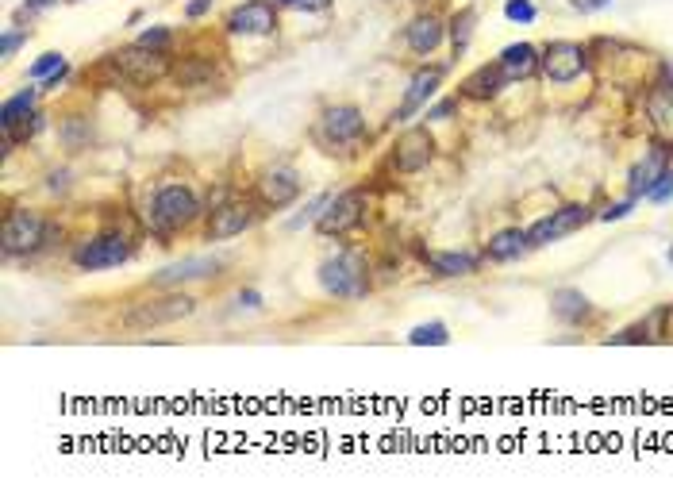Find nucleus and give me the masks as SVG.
<instances>
[{
  "mask_svg": "<svg viewBox=\"0 0 673 500\" xmlns=\"http://www.w3.org/2000/svg\"><path fill=\"white\" fill-rule=\"evenodd\" d=\"M197 216H200V200L189 185H181V181H166V185H158V189H154L147 224L158 239H174L177 231H185V227L193 224Z\"/></svg>",
  "mask_w": 673,
  "mask_h": 500,
  "instance_id": "f257e3e1",
  "label": "nucleus"
},
{
  "mask_svg": "<svg viewBox=\"0 0 673 500\" xmlns=\"http://www.w3.org/2000/svg\"><path fill=\"white\" fill-rule=\"evenodd\" d=\"M316 277H320L327 297L335 300H362L370 293V262L354 247H339L335 254H327Z\"/></svg>",
  "mask_w": 673,
  "mask_h": 500,
  "instance_id": "f03ea898",
  "label": "nucleus"
},
{
  "mask_svg": "<svg viewBox=\"0 0 673 500\" xmlns=\"http://www.w3.org/2000/svg\"><path fill=\"white\" fill-rule=\"evenodd\" d=\"M312 139H316V147H324L327 154H350V150H358L362 139H366V116H362V108H354V104H331V108H324V116H320V124L312 131Z\"/></svg>",
  "mask_w": 673,
  "mask_h": 500,
  "instance_id": "7ed1b4c3",
  "label": "nucleus"
},
{
  "mask_svg": "<svg viewBox=\"0 0 673 500\" xmlns=\"http://www.w3.org/2000/svg\"><path fill=\"white\" fill-rule=\"evenodd\" d=\"M47 235H50V224L43 212H35V208H12V212L4 216V227H0V250H4V258H27V254L47 247Z\"/></svg>",
  "mask_w": 673,
  "mask_h": 500,
  "instance_id": "20e7f679",
  "label": "nucleus"
},
{
  "mask_svg": "<svg viewBox=\"0 0 673 500\" xmlns=\"http://www.w3.org/2000/svg\"><path fill=\"white\" fill-rule=\"evenodd\" d=\"M108 66L127 85L150 89V85H158L162 77L170 74V54L166 50H150L143 43H131V47H120L116 54H108Z\"/></svg>",
  "mask_w": 673,
  "mask_h": 500,
  "instance_id": "39448f33",
  "label": "nucleus"
},
{
  "mask_svg": "<svg viewBox=\"0 0 673 500\" xmlns=\"http://www.w3.org/2000/svg\"><path fill=\"white\" fill-rule=\"evenodd\" d=\"M131 239L120 235V231H104V235H93V239H85V243H77L74 247V266L77 270H85V274H100V270H116V266H124L131 262Z\"/></svg>",
  "mask_w": 673,
  "mask_h": 500,
  "instance_id": "423d86ee",
  "label": "nucleus"
},
{
  "mask_svg": "<svg viewBox=\"0 0 673 500\" xmlns=\"http://www.w3.org/2000/svg\"><path fill=\"white\" fill-rule=\"evenodd\" d=\"M366 189H343V193H335V197L324 204V212H320V220H316V231L324 235V239H343L350 231H358L362 220H366Z\"/></svg>",
  "mask_w": 673,
  "mask_h": 500,
  "instance_id": "0eeeda50",
  "label": "nucleus"
},
{
  "mask_svg": "<svg viewBox=\"0 0 673 500\" xmlns=\"http://www.w3.org/2000/svg\"><path fill=\"white\" fill-rule=\"evenodd\" d=\"M589 47L581 43H570V39H554L547 47L539 50V74L554 81V85H570L581 74H589Z\"/></svg>",
  "mask_w": 673,
  "mask_h": 500,
  "instance_id": "6e6552de",
  "label": "nucleus"
},
{
  "mask_svg": "<svg viewBox=\"0 0 673 500\" xmlns=\"http://www.w3.org/2000/svg\"><path fill=\"white\" fill-rule=\"evenodd\" d=\"M193 308H197V300L193 297H185V293H166V297H158V300L131 304V312H127L124 324L135 327V331H147V327L177 324V320L193 316Z\"/></svg>",
  "mask_w": 673,
  "mask_h": 500,
  "instance_id": "1a4fd4ad",
  "label": "nucleus"
},
{
  "mask_svg": "<svg viewBox=\"0 0 673 500\" xmlns=\"http://www.w3.org/2000/svg\"><path fill=\"white\" fill-rule=\"evenodd\" d=\"M431 158H435V139H431L427 124L404 127L397 135V143H393V150H389V166L397 174H420V170L431 166Z\"/></svg>",
  "mask_w": 673,
  "mask_h": 500,
  "instance_id": "9d476101",
  "label": "nucleus"
},
{
  "mask_svg": "<svg viewBox=\"0 0 673 500\" xmlns=\"http://www.w3.org/2000/svg\"><path fill=\"white\" fill-rule=\"evenodd\" d=\"M589 220H593V208H589V204H562V208H554L550 216H543V220H535V224L527 227V239H531V247H550V243H558V239L581 231Z\"/></svg>",
  "mask_w": 673,
  "mask_h": 500,
  "instance_id": "9b49d317",
  "label": "nucleus"
},
{
  "mask_svg": "<svg viewBox=\"0 0 673 500\" xmlns=\"http://www.w3.org/2000/svg\"><path fill=\"white\" fill-rule=\"evenodd\" d=\"M443 77H447V66H420L416 74L408 77V89H404V100L393 112V124H408L412 116L427 112V104L439 97V89H443Z\"/></svg>",
  "mask_w": 673,
  "mask_h": 500,
  "instance_id": "f8f14e48",
  "label": "nucleus"
},
{
  "mask_svg": "<svg viewBox=\"0 0 673 500\" xmlns=\"http://www.w3.org/2000/svg\"><path fill=\"white\" fill-rule=\"evenodd\" d=\"M258 200H227L220 208H212V216H208V227H204V235H208V243H227V239H239L243 231L254 227L258 220Z\"/></svg>",
  "mask_w": 673,
  "mask_h": 500,
  "instance_id": "ddd939ff",
  "label": "nucleus"
},
{
  "mask_svg": "<svg viewBox=\"0 0 673 500\" xmlns=\"http://www.w3.org/2000/svg\"><path fill=\"white\" fill-rule=\"evenodd\" d=\"M227 35H243V39H262L277 31V4L274 0H247L235 4L224 20Z\"/></svg>",
  "mask_w": 673,
  "mask_h": 500,
  "instance_id": "4468645a",
  "label": "nucleus"
},
{
  "mask_svg": "<svg viewBox=\"0 0 673 500\" xmlns=\"http://www.w3.org/2000/svg\"><path fill=\"white\" fill-rule=\"evenodd\" d=\"M300 197V174L293 166H270L254 177V200L262 208H289Z\"/></svg>",
  "mask_w": 673,
  "mask_h": 500,
  "instance_id": "2eb2a0df",
  "label": "nucleus"
},
{
  "mask_svg": "<svg viewBox=\"0 0 673 500\" xmlns=\"http://www.w3.org/2000/svg\"><path fill=\"white\" fill-rule=\"evenodd\" d=\"M224 270V262L216 254H193V258H181L174 266L158 270L154 274V289H174V285H189V281H204V277H216Z\"/></svg>",
  "mask_w": 673,
  "mask_h": 500,
  "instance_id": "dca6fc26",
  "label": "nucleus"
},
{
  "mask_svg": "<svg viewBox=\"0 0 673 500\" xmlns=\"http://www.w3.org/2000/svg\"><path fill=\"white\" fill-rule=\"evenodd\" d=\"M647 120L650 131L658 135V143L673 147V85L666 77H658L647 89Z\"/></svg>",
  "mask_w": 673,
  "mask_h": 500,
  "instance_id": "f3484780",
  "label": "nucleus"
},
{
  "mask_svg": "<svg viewBox=\"0 0 673 500\" xmlns=\"http://www.w3.org/2000/svg\"><path fill=\"white\" fill-rule=\"evenodd\" d=\"M443 39H447V24L435 12H420V16H412V24L404 27V47L412 54H420V58L435 54L443 47Z\"/></svg>",
  "mask_w": 673,
  "mask_h": 500,
  "instance_id": "a211bd4d",
  "label": "nucleus"
},
{
  "mask_svg": "<svg viewBox=\"0 0 673 500\" xmlns=\"http://www.w3.org/2000/svg\"><path fill=\"white\" fill-rule=\"evenodd\" d=\"M673 316V304H662V308H654L647 320H639V324L624 327V331H616V335H608L604 343H612V347H639V343H658L662 335H670L666 331V320Z\"/></svg>",
  "mask_w": 673,
  "mask_h": 500,
  "instance_id": "6ab92c4d",
  "label": "nucleus"
},
{
  "mask_svg": "<svg viewBox=\"0 0 673 500\" xmlns=\"http://www.w3.org/2000/svg\"><path fill=\"white\" fill-rule=\"evenodd\" d=\"M424 266L435 277H470L481 270V254H470V250H420Z\"/></svg>",
  "mask_w": 673,
  "mask_h": 500,
  "instance_id": "aec40b11",
  "label": "nucleus"
},
{
  "mask_svg": "<svg viewBox=\"0 0 673 500\" xmlns=\"http://www.w3.org/2000/svg\"><path fill=\"white\" fill-rule=\"evenodd\" d=\"M670 166V147L666 143H658L654 150H647L639 162H635V170H631V181H627V197L631 200H647L650 185L658 181V174Z\"/></svg>",
  "mask_w": 673,
  "mask_h": 500,
  "instance_id": "412c9836",
  "label": "nucleus"
},
{
  "mask_svg": "<svg viewBox=\"0 0 673 500\" xmlns=\"http://www.w3.org/2000/svg\"><path fill=\"white\" fill-rule=\"evenodd\" d=\"M497 66L508 85H512V81H527L531 74H539V47H531V43H512V47H504L497 54Z\"/></svg>",
  "mask_w": 673,
  "mask_h": 500,
  "instance_id": "4be33fe9",
  "label": "nucleus"
},
{
  "mask_svg": "<svg viewBox=\"0 0 673 500\" xmlns=\"http://www.w3.org/2000/svg\"><path fill=\"white\" fill-rule=\"evenodd\" d=\"M550 312L562 320V324H589L593 316H597V308H593V300L585 297L581 289H554L550 293Z\"/></svg>",
  "mask_w": 673,
  "mask_h": 500,
  "instance_id": "5701e85b",
  "label": "nucleus"
},
{
  "mask_svg": "<svg viewBox=\"0 0 673 500\" xmlns=\"http://www.w3.org/2000/svg\"><path fill=\"white\" fill-rule=\"evenodd\" d=\"M527 250H531L527 227H504V231H497V235L485 243V258H489V262H516V258H524Z\"/></svg>",
  "mask_w": 673,
  "mask_h": 500,
  "instance_id": "b1692460",
  "label": "nucleus"
},
{
  "mask_svg": "<svg viewBox=\"0 0 673 500\" xmlns=\"http://www.w3.org/2000/svg\"><path fill=\"white\" fill-rule=\"evenodd\" d=\"M508 81H504V74H500V66L493 62H485V66H477L474 74L466 77L462 85H458V97H466V100H493L504 89Z\"/></svg>",
  "mask_w": 673,
  "mask_h": 500,
  "instance_id": "393cba45",
  "label": "nucleus"
},
{
  "mask_svg": "<svg viewBox=\"0 0 673 500\" xmlns=\"http://www.w3.org/2000/svg\"><path fill=\"white\" fill-rule=\"evenodd\" d=\"M35 104H39V89H20L16 97L4 100V104H0V127H4V135L20 131V127L35 116Z\"/></svg>",
  "mask_w": 673,
  "mask_h": 500,
  "instance_id": "a878e982",
  "label": "nucleus"
},
{
  "mask_svg": "<svg viewBox=\"0 0 673 500\" xmlns=\"http://www.w3.org/2000/svg\"><path fill=\"white\" fill-rule=\"evenodd\" d=\"M58 139H62L66 150H85L93 143V127H89V120H81V116H70V120L58 124Z\"/></svg>",
  "mask_w": 673,
  "mask_h": 500,
  "instance_id": "bb28decb",
  "label": "nucleus"
},
{
  "mask_svg": "<svg viewBox=\"0 0 673 500\" xmlns=\"http://www.w3.org/2000/svg\"><path fill=\"white\" fill-rule=\"evenodd\" d=\"M408 343L412 347H447L450 343V327L443 320H431V324H416L408 331Z\"/></svg>",
  "mask_w": 673,
  "mask_h": 500,
  "instance_id": "cd10ccee",
  "label": "nucleus"
},
{
  "mask_svg": "<svg viewBox=\"0 0 673 500\" xmlns=\"http://www.w3.org/2000/svg\"><path fill=\"white\" fill-rule=\"evenodd\" d=\"M474 24H477V8H462L454 20H450V39H454V54H462V50L470 47V39H474Z\"/></svg>",
  "mask_w": 673,
  "mask_h": 500,
  "instance_id": "c85d7f7f",
  "label": "nucleus"
},
{
  "mask_svg": "<svg viewBox=\"0 0 673 500\" xmlns=\"http://www.w3.org/2000/svg\"><path fill=\"white\" fill-rule=\"evenodd\" d=\"M58 70H66V58L58 54V50H47V54H39L31 66H27V81H47V77H54Z\"/></svg>",
  "mask_w": 673,
  "mask_h": 500,
  "instance_id": "c756f323",
  "label": "nucleus"
},
{
  "mask_svg": "<svg viewBox=\"0 0 673 500\" xmlns=\"http://www.w3.org/2000/svg\"><path fill=\"white\" fill-rule=\"evenodd\" d=\"M135 43H143V47H150V50H166V54H170V47H174V31H170V27H147Z\"/></svg>",
  "mask_w": 673,
  "mask_h": 500,
  "instance_id": "7c9ffc66",
  "label": "nucleus"
},
{
  "mask_svg": "<svg viewBox=\"0 0 673 500\" xmlns=\"http://www.w3.org/2000/svg\"><path fill=\"white\" fill-rule=\"evenodd\" d=\"M504 16L512 20V24H535V4L531 0H504Z\"/></svg>",
  "mask_w": 673,
  "mask_h": 500,
  "instance_id": "2f4dec72",
  "label": "nucleus"
},
{
  "mask_svg": "<svg viewBox=\"0 0 673 500\" xmlns=\"http://www.w3.org/2000/svg\"><path fill=\"white\" fill-rule=\"evenodd\" d=\"M647 200L650 204H666V200H673V166H666V170L658 174V181L650 185Z\"/></svg>",
  "mask_w": 673,
  "mask_h": 500,
  "instance_id": "473e14b6",
  "label": "nucleus"
},
{
  "mask_svg": "<svg viewBox=\"0 0 673 500\" xmlns=\"http://www.w3.org/2000/svg\"><path fill=\"white\" fill-rule=\"evenodd\" d=\"M27 39H31V31H27V27H8V31H4V39H0V58H12L16 50L24 47Z\"/></svg>",
  "mask_w": 673,
  "mask_h": 500,
  "instance_id": "72a5a7b5",
  "label": "nucleus"
},
{
  "mask_svg": "<svg viewBox=\"0 0 673 500\" xmlns=\"http://www.w3.org/2000/svg\"><path fill=\"white\" fill-rule=\"evenodd\" d=\"M458 112V97H450V100H439V104H427V112H424V120L427 124H443V120H450Z\"/></svg>",
  "mask_w": 673,
  "mask_h": 500,
  "instance_id": "f704fd0d",
  "label": "nucleus"
},
{
  "mask_svg": "<svg viewBox=\"0 0 673 500\" xmlns=\"http://www.w3.org/2000/svg\"><path fill=\"white\" fill-rule=\"evenodd\" d=\"M635 204H639V200H631V197L620 200V204H604V212H597V220H604V224H612V220H624Z\"/></svg>",
  "mask_w": 673,
  "mask_h": 500,
  "instance_id": "c9c22d12",
  "label": "nucleus"
},
{
  "mask_svg": "<svg viewBox=\"0 0 673 500\" xmlns=\"http://www.w3.org/2000/svg\"><path fill=\"white\" fill-rule=\"evenodd\" d=\"M212 4H216V0H189V4H185V20H200V16H208V12H212Z\"/></svg>",
  "mask_w": 673,
  "mask_h": 500,
  "instance_id": "e433bc0d",
  "label": "nucleus"
},
{
  "mask_svg": "<svg viewBox=\"0 0 673 500\" xmlns=\"http://www.w3.org/2000/svg\"><path fill=\"white\" fill-rule=\"evenodd\" d=\"M50 4H58V0H27L24 8H20V16H27V20H31V16H39V12H47Z\"/></svg>",
  "mask_w": 673,
  "mask_h": 500,
  "instance_id": "4c0bfd02",
  "label": "nucleus"
},
{
  "mask_svg": "<svg viewBox=\"0 0 673 500\" xmlns=\"http://www.w3.org/2000/svg\"><path fill=\"white\" fill-rule=\"evenodd\" d=\"M612 0H574V8L577 12H604Z\"/></svg>",
  "mask_w": 673,
  "mask_h": 500,
  "instance_id": "58836bf2",
  "label": "nucleus"
},
{
  "mask_svg": "<svg viewBox=\"0 0 673 500\" xmlns=\"http://www.w3.org/2000/svg\"><path fill=\"white\" fill-rule=\"evenodd\" d=\"M335 0H300L297 12H324V8H331Z\"/></svg>",
  "mask_w": 673,
  "mask_h": 500,
  "instance_id": "ea45409f",
  "label": "nucleus"
},
{
  "mask_svg": "<svg viewBox=\"0 0 673 500\" xmlns=\"http://www.w3.org/2000/svg\"><path fill=\"white\" fill-rule=\"evenodd\" d=\"M239 304H247V308H258V304H262V293H258V289H243V293H239Z\"/></svg>",
  "mask_w": 673,
  "mask_h": 500,
  "instance_id": "a19ab883",
  "label": "nucleus"
},
{
  "mask_svg": "<svg viewBox=\"0 0 673 500\" xmlns=\"http://www.w3.org/2000/svg\"><path fill=\"white\" fill-rule=\"evenodd\" d=\"M662 77H666V81L673 85V62H666V66H662Z\"/></svg>",
  "mask_w": 673,
  "mask_h": 500,
  "instance_id": "79ce46f5",
  "label": "nucleus"
},
{
  "mask_svg": "<svg viewBox=\"0 0 673 500\" xmlns=\"http://www.w3.org/2000/svg\"><path fill=\"white\" fill-rule=\"evenodd\" d=\"M274 4H277V8H297L300 0H274Z\"/></svg>",
  "mask_w": 673,
  "mask_h": 500,
  "instance_id": "37998d69",
  "label": "nucleus"
},
{
  "mask_svg": "<svg viewBox=\"0 0 673 500\" xmlns=\"http://www.w3.org/2000/svg\"><path fill=\"white\" fill-rule=\"evenodd\" d=\"M666 258H670V266H673V247H670V254H666Z\"/></svg>",
  "mask_w": 673,
  "mask_h": 500,
  "instance_id": "c03bdc74",
  "label": "nucleus"
}]
</instances>
